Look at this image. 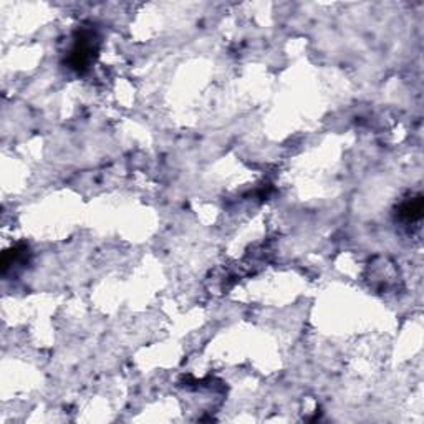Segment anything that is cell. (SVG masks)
Here are the masks:
<instances>
[{
    "label": "cell",
    "instance_id": "6da1fadb",
    "mask_svg": "<svg viewBox=\"0 0 424 424\" xmlns=\"http://www.w3.org/2000/svg\"><path fill=\"white\" fill-rule=\"evenodd\" d=\"M98 51V38L93 30H81L70 51V65L74 70H85L95 60Z\"/></svg>",
    "mask_w": 424,
    "mask_h": 424
},
{
    "label": "cell",
    "instance_id": "7a4b0ae2",
    "mask_svg": "<svg viewBox=\"0 0 424 424\" xmlns=\"http://www.w3.org/2000/svg\"><path fill=\"white\" fill-rule=\"evenodd\" d=\"M421 212H423V201L421 198H416L408 201L406 204H402L400 216L405 217L406 221H414L421 217Z\"/></svg>",
    "mask_w": 424,
    "mask_h": 424
}]
</instances>
